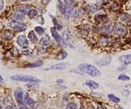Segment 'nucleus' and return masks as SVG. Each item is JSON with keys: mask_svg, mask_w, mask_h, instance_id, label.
<instances>
[{"mask_svg": "<svg viewBox=\"0 0 131 109\" xmlns=\"http://www.w3.org/2000/svg\"><path fill=\"white\" fill-rule=\"evenodd\" d=\"M31 10V6L28 5H20L17 7V11L24 15L28 14Z\"/></svg>", "mask_w": 131, "mask_h": 109, "instance_id": "9b49d317", "label": "nucleus"}, {"mask_svg": "<svg viewBox=\"0 0 131 109\" xmlns=\"http://www.w3.org/2000/svg\"><path fill=\"white\" fill-rule=\"evenodd\" d=\"M50 40V37H49L47 34H46V35H45V36L41 39V40H40V44H41L42 46H47V44L49 43Z\"/></svg>", "mask_w": 131, "mask_h": 109, "instance_id": "4be33fe9", "label": "nucleus"}, {"mask_svg": "<svg viewBox=\"0 0 131 109\" xmlns=\"http://www.w3.org/2000/svg\"><path fill=\"white\" fill-rule=\"evenodd\" d=\"M115 32L118 35H120V36H123L125 35L127 32V29L125 27V26L124 24H121V23H119L117 24V26H115Z\"/></svg>", "mask_w": 131, "mask_h": 109, "instance_id": "0eeeda50", "label": "nucleus"}, {"mask_svg": "<svg viewBox=\"0 0 131 109\" xmlns=\"http://www.w3.org/2000/svg\"><path fill=\"white\" fill-rule=\"evenodd\" d=\"M114 25L112 24H106L105 25H103V26L101 29V32L103 34H112L113 32V31L114 30Z\"/></svg>", "mask_w": 131, "mask_h": 109, "instance_id": "6e6552de", "label": "nucleus"}, {"mask_svg": "<svg viewBox=\"0 0 131 109\" xmlns=\"http://www.w3.org/2000/svg\"><path fill=\"white\" fill-rule=\"evenodd\" d=\"M11 79L15 81H20V82H33V83H39L40 79L31 76H26V75H14L11 76Z\"/></svg>", "mask_w": 131, "mask_h": 109, "instance_id": "f03ea898", "label": "nucleus"}, {"mask_svg": "<svg viewBox=\"0 0 131 109\" xmlns=\"http://www.w3.org/2000/svg\"><path fill=\"white\" fill-rule=\"evenodd\" d=\"M65 42H68L69 40H70V35H69V34L68 33V32H64L63 34V38H62Z\"/></svg>", "mask_w": 131, "mask_h": 109, "instance_id": "2f4dec72", "label": "nucleus"}, {"mask_svg": "<svg viewBox=\"0 0 131 109\" xmlns=\"http://www.w3.org/2000/svg\"><path fill=\"white\" fill-rule=\"evenodd\" d=\"M5 109H17L13 105H7L5 107Z\"/></svg>", "mask_w": 131, "mask_h": 109, "instance_id": "4c0bfd02", "label": "nucleus"}, {"mask_svg": "<svg viewBox=\"0 0 131 109\" xmlns=\"http://www.w3.org/2000/svg\"><path fill=\"white\" fill-rule=\"evenodd\" d=\"M120 20L123 22H129L131 20V16L127 14H124L120 17Z\"/></svg>", "mask_w": 131, "mask_h": 109, "instance_id": "a878e982", "label": "nucleus"}, {"mask_svg": "<svg viewBox=\"0 0 131 109\" xmlns=\"http://www.w3.org/2000/svg\"><path fill=\"white\" fill-rule=\"evenodd\" d=\"M111 61H112V57H105L102 58L101 59L97 61V65L98 66H106L110 64Z\"/></svg>", "mask_w": 131, "mask_h": 109, "instance_id": "ddd939ff", "label": "nucleus"}, {"mask_svg": "<svg viewBox=\"0 0 131 109\" xmlns=\"http://www.w3.org/2000/svg\"><path fill=\"white\" fill-rule=\"evenodd\" d=\"M35 32L38 34H42L45 32V29H44V28L40 27V26H36L35 27Z\"/></svg>", "mask_w": 131, "mask_h": 109, "instance_id": "7c9ffc66", "label": "nucleus"}, {"mask_svg": "<svg viewBox=\"0 0 131 109\" xmlns=\"http://www.w3.org/2000/svg\"><path fill=\"white\" fill-rule=\"evenodd\" d=\"M73 11V6L71 5V3L69 2V3H66V5L65 7V13L64 15L68 19L69 18L71 15V13Z\"/></svg>", "mask_w": 131, "mask_h": 109, "instance_id": "dca6fc26", "label": "nucleus"}, {"mask_svg": "<svg viewBox=\"0 0 131 109\" xmlns=\"http://www.w3.org/2000/svg\"><path fill=\"white\" fill-rule=\"evenodd\" d=\"M119 61L124 65H127L131 64V54H127L121 56L119 58Z\"/></svg>", "mask_w": 131, "mask_h": 109, "instance_id": "f8f14e48", "label": "nucleus"}, {"mask_svg": "<svg viewBox=\"0 0 131 109\" xmlns=\"http://www.w3.org/2000/svg\"><path fill=\"white\" fill-rule=\"evenodd\" d=\"M28 15L29 18H31V19H34V18H35V17H37L38 15V11L37 10H34V9H31L29 12H28Z\"/></svg>", "mask_w": 131, "mask_h": 109, "instance_id": "393cba45", "label": "nucleus"}, {"mask_svg": "<svg viewBox=\"0 0 131 109\" xmlns=\"http://www.w3.org/2000/svg\"><path fill=\"white\" fill-rule=\"evenodd\" d=\"M67 56H68V53L66 52V51H65L61 50V51H60L56 54V59H58V60H63V59H66V58L67 57Z\"/></svg>", "mask_w": 131, "mask_h": 109, "instance_id": "a211bd4d", "label": "nucleus"}, {"mask_svg": "<svg viewBox=\"0 0 131 109\" xmlns=\"http://www.w3.org/2000/svg\"><path fill=\"white\" fill-rule=\"evenodd\" d=\"M83 15V12H82V10L81 9H78L76 10L75 12L73 14V17L74 18H77V17H79V16H81Z\"/></svg>", "mask_w": 131, "mask_h": 109, "instance_id": "cd10ccee", "label": "nucleus"}, {"mask_svg": "<svg viewBox=\"0 0 131 109\" xmlns=\"http://www.w3.org/2000/svg\"><path fill=\"white\" fill-rule=\"evenodd\" d=\"M88 109H95V108H94L93 106H89V107H88Z\"/></svg>", "mask_w": 131, "mask_h": 109, "instance_id": "37998d69", "label": "nucleus"}, {"mask_svg": "<svg viewBox=\"0 0 131 109\" xmlns=\"http://www.w3.org/2000/svg\"><path fill=\"white\" fill-rule=\"evenodd\" d=\"M122 94H123V95H125V97H127L128 95H130V92H128V91L127 90H124L123 92H122Z\"/></svg>", "mask_w": 131, "mask_h": 109, "instance_id": "e433bc0d", "label": "nucleus"}, {"mask_svg": "<svg viewBox=\"0 0 131 109\" xmlns=\"http://www.w3.org/2000/svg\"><path fill=\"white\" fill-rule=\"evenodd\" d=\"M0 109H2V107L1 105H0Z\"/></svg>", "mask_w": 131, "mask_h": 109, "instance_id": "de8ad7c7", "label": "nucleus"}, {"mask_svg": "<svg viewBox=\"0 0 131 109\" xmlns=\"http://www.w3.org/2000/svg\"><path fill=\"white\" fill-rule=\"evenodd\" d=\"M130 32H131V25H130Z\"/></svg>", "mask_w": 131, "mask_h": 109, "instance_id": "49530a36", "label": "nucleus"}, {"mask_svg": "<svg viewBox=\"0 0 131 109\" xmlns=\"http://www.w3.org/2000/svg\"><path fill=\"white\" fill-rule=\"evenodd\" d=\"M126 69H127L126 65H122V66L119 67L117 70H118L119 71H123V70H125Z\"/></svg>", "mask_w": 131, "mask_h": 109, "instance_id": "72a5a7b5", "label": "nucleus"}, {"mask_svg": "<svg viewBox=\"0 0 131 109\" xmlns=\"http://www.w3.org/2000/svg\"><path fill=\"white\" fill-rule=\"evenodd\" d=\"M17 43L23 48H26L28 47V40L25 35H20L17 38Z\"/></svg>", "mask_w": 131, "mask_h": 109, "instance_id": "39448f33", "label": "nucleus"}, {"mask_svg": "<svg viewBox=\"0 0 131 109\" xmlns=\"http://www.w3.org/2000/svg\"><path fill=\"white\" fill-rule=\"evenodd\" d=\"M69 66V63H66V62H61L58 63L56 65H53L52 66L47 67V69H45V70H62L66 69L67 67Z\"/></svg>", "mask_w": 131, "mask_h": 109, "instance_id": "20e7f679", "label": "nucleus"}, {"mask_svg": "<svg viewBox=\"0 0 131 109\" xmlns=\"http://www.w3.org/2000/svg\"><path fill=\"white\" fill-rule=\"evenodd\" d=\"M19 109H22V108H19Z\"/></svg>", "mask_w": 131, "mask_h": 109, "instance_id": "09e8293b", "label": "nucleus"}, {"mask_svg": "<svg viewBox=\"0 0 131 109\" xmlns=\"http://www.w3.org/2000/svg\"><path fill=\"white\" fill-rule=\"evenodd\" d=\"M58 8H59L60 12L62 14L64 15V13H65V5L63 4L62 0H58Z\"/></svg>", "mask_w": 131, "mask_h": 109, "instance_id": "b1692460", "label": "nucleus"}, {"mask_svg": "<svg viewBox=\"0 0 131 109\" xmlns=\"http://www.w3.org/2000/svg\"><path fill=\"white\" fill-rule=\"evenodd\" d=\"M118 80L127 81L130 80V77L127 76V75H125V74H121V75H119V77H118Z\"/></svg>", "mask_w": 131, "mask_h": 109, "instance_id": "bb28decb", "label": "nucleus"}, {"mask_svg": "<svg viewBox=\"0 0 131 109\" xmlns=\"http://www.w3.org/2000/svg\"><path fill=\"white\" fill-rule=\"evenodd\" d=\"M63 81H57V83H63Z\"/></svg>", "mask_w": 131, "mask_h": 109, "instance_id": "a18cd8bd", "label": "nucleus"}, {"mask_svg": "<svg viewBox=\"0 0 131 109\" xmlns=\"http://www.w3.org/2000/svg\"><path fill=\"white\" fill-rule=\"evenodd\" d=\"M9 27L11 29H13L15 31L17 32H23L24 30L26 29V24L22 23V22H15V21H12L9 24H7Z\"/></svg>", "mask_w": 131, "mask_h": 109, "instance_id": "7ed1b4c3", "label": "nucleus"}, {"mask_svg": "<svg viewBox=\"0 0 131 109\" xmlns=\"http://www.w3.org/2000/svg\"><path fill=\"white\" fill-rule=\"evenodd\" d=\"M4 83V78H2V76H0V84H3Z\"/></svg>", "mask_w": 131, "mask_h": 109, "instance_id": "a19ab883", "label": "nucleus"}, {"mask_svg": "<svg viewBox=\"0 0 131 109\" xmlns=\"http://www.w3.org/2000/svg\"><path fill=\"white\" fill-rule=\"evenodd\" d=\"M51 33L52 37L55 39V40L56 41L57 43H61V42H62V38L60 36V34L58 33V32L56 31V29L55 28V27H52L51 29Z\"/></svg>", "mask_w": 131, "mask_h": 109, "instance_id": "f3484780", "label": "nucleus"}, {"mask_svg": "<svg viewBox=\"0 0 131 109\" xmlns=\"http://www.w3.org/2000/svg\"><path fill=\"white\" fill-rule=\"evenodd\" d=\"M84 10L88 13H95L98 11V6L95 4H88L84 7Z\"/></svg>", "mask_w": 131, "mask_h": 109, "instance_id": "2eb2a0df", "label": "nucleus"}, {"mask_svg": "<svg viewBox=\"0 0 131 109\" xmlns=\"http://www.w3.org/2000/svg\"><path fill=\"white\" fill-rule=\"evenodd\" d=\"M43 65V62L40 60L39 61H37V62H33V63H30V64H28L26 65H25V67H28V68H34V67H39L42 66Z\"/></svg>", "mask_w": 131, "mask_h": 109, "instance_id": "6ab92c4d", "label": "nucleus"}, {"mask_svg": "<svg viewBox=\"0 0 131 109\" xmlns=\"http://www.w3.org/2000/svg\"><path fill=\"white\" fill-rule=\"evenodd\" d=\"M28 37V39H29L32 43H37V42L38 41L37 37L36 34L34 33V31H31V32H29Z\"/></svg>", "mask_w": 131, "mask_h": 109, "instance_id": "aec40b11", "label": "nucleus"}, {"mask_svg": "<svg viewBox=\"0 0 131 109\" xmlns=\"http://www.w3.org/2000/svg\"><path fill=\"white\" fill-rule=\"evenodd\" d=\"M4 8V0H0V10H3Z\"/></svg>", "mask_w": 131, "mask_h": 109, "instance_id": "c9c22d12", "label": "nucleus"}, {"mask_svg": "<svg viewBox=\"0 0 131 109\" xmlns=\"http://www.w3.org/2000/svg\"><path fill=\"white\" fill-rule=\"evenodd\" d=\"M50 2V0H42V4L44 5H47Z\"/></svg>", "mask_w": 131, "mask_h": 109, "instance_id": "58836bf2", "label": "nucleus"}, {"mask_svg": "<svg viewBox=\"0 0 131 109\" xmlns=\"http://www.w3.org/2000/svg\"><path fill=\"white\" fill-rule=\"evenodd\" d=\"M23 53L25 55H31L32 54V51L30 52V50H26L25 51H23Z\"/></svg>", "mask_w": 131, "mask_h": 109, "instance_id": "f704fd0d", "label": "nucleus"}, {"mask_svg": "<svg viewBox=\"0 0 131 109\" xmlns=\"http://www.w3.org/2000/svg\"><path fill=\"white\" fill-rule=\"evenodd\" d=\"M85 84L88 86V87H90L91 89H98V85L97 83H95V81H87L86 83H85Z\"/></svg>", "mask_w": 131, "mask_h": 109, "instance_id": "412c9836", "label": "nucleus"}, {"mask_svg": "<svg viewBox=\"0 0 131 109\" xmlns=\"http://www.w3.org/2000/svg\"><path fill=\"white\" fill-rule=\"evenodd\" d=\"M65 2H66V0H65Z\"/></svg>", "mask_w": 131, "mask_h": 109, "instance_id": "603ef678", "label": "nucleus"}, {"mask_svg": "<svg viewBox=\"0 0 131 109\" xmlns=\"http://www.w3.org/2000/svg\"><path fill=\"white\" fill-rule=\"evenodd\" d=\"M100 43H101V45H103V46H106L109 43V40L106 37H103V38H101V39L100 40Z\"/></svg>", "mask_w": 131, "mask_h": 109, "instance_id": "c85d7f7f", "label": "nucleus"}, {"mask_svg": "<svg viewBox=\"0 0 131 109\" xmlns=\"http://www.w3.org/2000/svg\"><path fill=\"white\" fill-rule=\"evenodd\" d=\"M14 36V32H13V30H10V29H6V30H4V31L2 32V37L3 38V39L7 40H12Z\"/></svg>", "mask_w": 131, "mask_h": 109, "instance_id": "1a4fd4ad", "label": "nucleus"}, {"mask_svg": "<svg viewBox=\"0 0 131 109\" xmlns=\"http://www.w3.org/2000/svg\"><path fill=\"white\" fill-rule=\"evenodd\" d=\"M14 97L16 102L18 104H21L24 100V93L20 88H17L14 92Z\"/></svg>", "mask_w": 131, "mask_h": 109, "instance_id": "423d86ee", "label": "nucleus"}, {"mask_svg": "<svg viewBox=\"0 0 131 109\" xmlns=\"http://www.w3.org/2000/svg\"><path fill=\"white\" fill-rule=\"evenodd\" d=\"M11 19L13 20V21H15V22H21L24 20V15L20 13H15L11 15Z\"/></svg>", "mask_w": 131, "mask_h": 109, "instance_id": "4468645a", "label": "nucleus"}, {"mask_svg": "<svg viewBox=\"0 0 131 109\" xmlns=\"http://www.w3.org/2000/svg\"><path fill=\"white\" fill-rule=\"evenodd\" d=\"M66 109H78V107L74 103H70L67 105Z\"/></svg>", "mask_w": 131, "mask_h": 109, "instance_id": "c756f323", "label": "nucleus"}, {"mask_svg": "<svg viewBox=\"0 0 131 109\" xmlns=\"http://www.w3.org/2000/svg\"><path fill=\"white\" fill-rule=\"evenodd\" d=\"M108 97L111 101H112L115 103H119L120 102V99L119 97H116L114 95H113V94H110V95H108Z\"/></svg>", "mask_w": 131, "mask_h": 109, "instance_id": "5701e85b", "label": "nucleus"}, {"mask_svg": "<svg viewBox=\"0 0 131 109\" xmlns=\"http://www.w3.org/2000/svg\"><path fill=\"white\" fill-rule=\"evenodd\" d=\"M0 101H1V100H0Z\"/></svg>", "mask_w": 131, "mask_h": 109, "instance_id": "3c124183", "label": "nucleus"}, {"mask_svg": "<svg viewBox=\"0 0 131 109\" xmlns=\"http://www.w3.org/2000/svg\"><path fill=\"white\" fill-rule=\"evenodd\" d=\"M52 109H56V108H52Z\"/></svg>", "mask_w": 131, "mask_h": 109, "instance_id": "8fccbe9b", "label": "nucleus"}, {"mask_svg": "<svg viewBox=\"0 0 131 109\" xmlns=\"http://www.w3.org/2000/svg\"><path fill=\"white\" fill-rule=\"evenodd\" d=\"M74 1L75 0H69V2L72 4V3H74Z\"/></svg>", "mask_w": 131, "mask_h": 109, "instance_id": "79ce46f5", "label": "nucleus"}, {"mask_svg": "<svg viewBox=\"0 0 131 109\" xmlns=\"http://www.w3.org/2000/svg\"><path fill=\"white\" fill-rule=\"evenodd\" d=\"M24 104L26 105L28 108H33L35 105L34 101L33 100L32 98L30 97V96L28 94H26L24 97Z\"/></svg>", "mask_w": 131, "mask_h": 109, "instance_id": "9d476101", "label": "nucleus"}, {"mask_svg": "<svg viewBox=\"0 0 131 109\" xmlns=\"http://www.w3.org/2000/svg\"><path fill=\"white\" fill-rule=\"evenodd\" d=\"M37 22L39 24H42V25L45 24V19L42 17V15H39L37 18Z\"/></svg>", "mask_w": 131, "mask_h": 109, "instance_id": "473e14b6", "label": "nucleus"}, {"mask_svg": "<svg viewBox=\"0 0 131 109\" xmlns=\"http://www.w3.org/2000/svg\"><path fill=\"white\" fill-rule=\"evenodd\" d=\"M78 69L82 73L88 74V75H90L93 77H98L101 75V72L98 68H96L95 67L92 65H89V64H85V63L81 64L80 65Z\"/></svg>", "mask_w": 131, "mask_h": 109, "instance_id": "f257e3e1", "label": "nucleus"}, {"mask_svg": "<svg viewBox=\"0 0 131 109\" xmlns=\"http://www.w3.org/2000/svg\"><path fill=\"white\" fill-rule=\"evenodd\" d=\"M98 109H104L103 108V107H102V106H99V107H98Z\"/></svg>", "mask_w": 131, "mask_h": 109, "instance_id": "c03bdc74", "label": "nucleus"}, {"mask_svg": "<svg viewBox=\"0 0 131 109\" xmlns=\"http://www.w3.org/2000/svg\"><path fill=\"white\" fill-rule=\"evenodd\" d=\"M108 0H98V3H100V4H104L107 2Z\"/></svg>", "mask_w": 131, "mask_h": 109, "instance_id": "ea45409f", "label": "nucleus"}]
</instances>
